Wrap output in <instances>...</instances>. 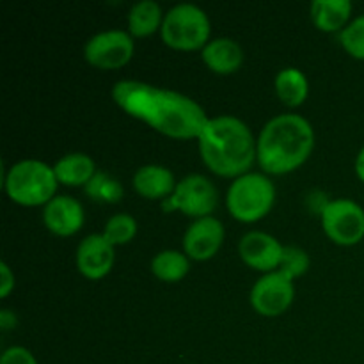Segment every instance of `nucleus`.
Listing matches in <instances>:
<instances>
[{"instance_id": "nucleus-1", "label": "nucleus", "mask_w": 364, "mask_h": 364, "mask_svg": "<svg viewBox=\"0 0 364 364\" xmlns=\"http://www.w3.org/2000/svg\"><path fill=\"white\" fill-rule=\"evenodd\" d=\"M112 98L128 116L173 139L199 137L208 121L203 107L192 98L146 82L119 80L112 87Z\"/></svg>"}, {"instance_id": "nucleus-2", "label": "nucleus", "mask_w": 364, "mask_h": 364, "mask_svg": "<svg viewBox=\"0 0 364 364\" xmlns=\"http://www.w3.org/2000/svg\"><path fill=\"white\" fill-rule=\"evenodd\" d=\"M198 139L203 160L219 176L238 178L247 174L258 159V144L251 130L235 116L208 119Z\"/></svg>"}, {"instance_id": "nucleus-3", "label": "nucleus", "mask_w": 364, "mask_h": 364, "mask_svg": "<svg viewBox=\"0 0 364 364\" xmlns=\"http://www.w3.org/2000/svg\"><path fill=\"white\" fill-rule=\"evenodd\" d=\"M258 164L265 173H291L315 148V132L299 114H279L263 127L258 137Z\"/></svg>"}, {"instance_id": "nucleus-4", "label": "nucleus", "mask_w": 364, "mask_h": 364, "mask_svg": "<svg viewBox=\"0 0 364 364\" xmlns=\"http://www.w3.org/2000/svg\"><path fill=\"white\" fill-rule=\"evenodd\" d=\"M57 176L53 167L36 159L20 160L6 174L4 187L14 203L23 206L46 205L55 198Z\"/></svg>"}, {"instance_id": "nucleus-5", "label": "nucleus", "mask_w": 364, "mask_h": 364, "mask_svg": "<svg viewBox=\"0 0 364 364\" xmlns=\"http://www.w3.org/2000/svg\"><path fill=\"white\" fill-rule=\"evenodd\" d=\"M274 201L276 188L262 173H247L235 178L226 196L228 210L242 223H256L263 219L272 210Z\"/></svg>"}, {"instance_id": "nucleus-6", "label": "nucleus", "mask_w": 364, "mask_h": 364, "mask_svg": "<svg viewBox=\"0 0 364 364\" xmlns=\"http://www.w3.org/2000/svg\"><path fill=\"white\" fill-rule=\"evenodd\" d=\"M160 32L164 43L171 48H205L210 38V20L201 7L194 4H178L166 13Z\"/></svg>"}, {"instance_id": "nucleus-7", "label": "nucleus", "mask_w": 364, "mask_h": 364, "mask_svg": "<svg viewBox=\"0 0 364 364\" xmlns=\"http://www.w3.org/2000/svg\"><path fill=\"white\" fill-rule=\"evenodd\" d=\"M322 228L338 245H355L364 238V210L347 198L333 199L320 210Z\"/></svg>"}, {"instance_id": "nucleus-8", "label": "nucleus", "mask_w": 364, "mask_h": 364, "mask_svg": "<svg viewBox=\"0 0 364 364\" xmlns=\"http://www.w3.org/2000/svg\"><path fill=\"white\" fill-rule=\"evenodd\" d=\"M217 188L212 181L203 174H188L183 180L178 181L173 196L162 201V208L166 212L181 210L185 215L203 219L210 217L217 206Z\"/></svg>"}, {"instance_id": "nucleus-9", "label": "nucleus", "mask_w": 364, "mask_h": 364, "mask_svg": "<svg viewBox=\"0 0 364 364\" xmlns=\"http://www.w3.org/2000/svg\"><path fill=\"white\" fill-rule=\"evenodd\" d=\"M134 55V39L119 28L98 32L84 46V57L100 70H116L124 66Z\"/></svg>"}, {"instance_id": "nucleus-10", "label": "nucleus", "mask_w": 364, "mask_h": 364, "mask_svg": "<svg viewBox=\"0 0 364 364\" xmlns=\"http://www.w3.org/2000/svg\"><path fill=\"white\" fill-rule=\"evenodd\" d=\"M291 277L281 270L265 274L255 283L251 290V306L263 316H279L290 308L294 301V284Z\"/></svg>"}, {"instance_id": "nucleus-11", "label": "nucleus", "mask_w": 364, "mask_h": 364, "mask_svg": "<svg viewBox=\"0 0 364 364\" xmlns=\"http://www.w3.org/2000/svg\"><path fill=\"white\" fill-rule=\"evenodd\" d=\"M238 252L245 265L262 272H274L283 263L284 247L277 238L263 231H249L238 244Z\"/></svg>"}, {"instance_id": "nucleus-12", "label": "nucleus", "mask_w": 364, "mask_h": 364, "mask_svg": "<svg viewBox=\"0 0 364 364\" xmlns=\"http://www.w3.org/2000/svg\"><path fill=\"white\" fill-rule=\"evenodd\" d=\"M224 240V226L215 217L194 220L183 235L185 255L198 262L213 258Z\"/></svg>"}, {"instance_id": "nucleus-13", "label": "nucleus", "mask_w": 364, "mask_h": 364, "mask_svg": "<svg viewBox=\"0 0 364 364\" xmlns=\"http://www.w3.org/2000/svg\"><path fill=\"white\" fill-rule=\"evenodd\" d=\"M114 245L103 235H89L78 244L77 267L87 279H102L112 270Z\"/></svg>"}, {"instance_id": "nucleus-14", "label": "nucleus", "mask_w": 364, "mask_h": 364, "mask_svg": "<svg viewBox=\"0 0 364 364\" xmlns=\"http://www.w3.org/2000/svg\"><path fill=\"white\" fill-rule=\"evenodd\" d=\"M43 223L59 237H71L84 226V208L70 196H55L43 208Z\"/></svg>"}, {"instance_id": "nucleus-15", "label": "nucleus", "mask_w": 364, "mask_h": 364, "mask_svg": "<svg viewBox=\"0 0 364 364\" xmlns=\"http://www.w3.org/2000/svg\"><path fill=\"white\" fill-rule=\"evenodd\" d=\"M206 66L219 75L235 73L244 63V52L237 41L230 38H215L201 50Z\"/></svg>"}, {"instance_id": "nucleus-16", "label": "nucleus", "mask_w": 364, "mask_h": 364, "mask_svg": "<svg viewBox=\"0 0 364 364\" xmlns=\"http://www.w3.org/2000/svg\"><path fill=\"white\" fill-rule=\"evenodd\" d=\"M174 174L167 167L149 164L134 174V187L146 199H167L176 188Z\"/></svg>"}, {"instance_id": "nucleus-17", "label": "nucleus", "mask_w": 364, "mask_h": 364, "mask_svg": "<svg viewBox=\"0 0 364 364\" xmlns=\"http://www.w3.org/2000/svg\"><path fill=\"white\" fill-rule=\"evenodd\" d=\"M57 181L68 187H80L87 185L89 180L96 174L95 162L85 153H70L59 159L53 166Z\"/></svg>"}, {"instance_id": "nucleus-18", "label": "nucleus", "mask_w": 364, "mask_h": 364, "mask_svg": "<svg viewBox=\"0 0 364 364\" xmlns=\"http://www.w3.org/2000/svg\"><path fill=\"white\" fill-rule=\"evenodd\" d=\"M352 13L348 0H315L311 4V20L323 32L343 31Z\"/></svg>"}, {"instance_id": "nucleus-19", "label": "nucleus", "mask_w": 364, "mask_h": 364, "mask_svg": "<svg viewBox=\"0 0 364 364\" xmlns=\"http://www.w3.org/2000/svg\"><path fill=\"white\" fill-rule=\"evenodd\" d=\"M162 9L153 0H141L128 13V28L132 36L144 38L162 27Z\"/></svg>"}, {"instance_id": "nucleus-20", "label": "nucleus", "mask_w": 364, "mask_h": 364, "mask_svg": "<svg viewBox=\"0 0 364 364\" xmlns=\"http://www.w3.org/2000/svg\"><path fill=\"white\" fill-rule=\"evenodd\" d=\"M308 78L297 68H284L276 77L277 96L288 107H299L308 96Z\"/></svg>"}, {"instance_id": "nucleus-21", "label": "nucleus", "mask_w": 364, "mask_h": 364, "mask_svg": "<svg viewBox=\"0 0 364 364\" xmlns=\"http://www.w3.org/2000/svg\"><path fill=\"white\" fill-rule=\"evenodd\" d=\"M188 258L180 251H162L151 259V272L159 279L174 283L187 276L188 272Z\"/></svg>"}, {"instance_id": "nucleus-22", "label": "nucleus", "mask_w": 364, "mask_h": 364, "mask_svg": "<svg viewBox=\"0 0 364 364\" xmlns=\"http://www.w3.org/2000/svg\"><path fill=\"white\" fill-rule=\"evenodd\" d=\"M85 194L95 199V201L117 203L123 198V187L117 180H112L102 171H96L95 176L85 185Z\"/></svg>"}, {"instance_id": "nucleus-23", "label": "nucleus", "mask_w": 364, "mask_h": 364, "mask_svg": "<svg viewBox=\"0 0 364 364\" xmlns=\"http://www.w3.org/2000/svg\"><path fill=\"white\" fill-rule=\"evenodd\" d=\"M137 233V223L130 213H116L110 217L103 230V237L112 245L128 244Z\"/></svg>"}, {"instance_id": "nucleus-24", "label": "nucleus", "mask_w": 364, "mask_h": 364, "mask_svg": "<svg viewBox=\"0 0 364 364\" xmlns=\"http://www.w3.org/2000/svg\"><path fill=\"white\" fill-rule=\"evenodd\" d=\"M340 43L352 57L364 60V14H359L340 32Z\"/></svg>"}, {"instance_id": "nucleus-25", "label": "nucleus", "mask_w": 364, "mask_h": 364, "mask_svg": "<svg viewBox=\"0 0 364 364\" xmlns=\"http://www.w3.org/2000/svg\"><path fill=\"white\" fill-rule=\"evenodd\" d=\"M309 263L311 262H309L308 252L294 247V245H288V247H284L283 263H281L279 270L287 274L288 277H291V279H295L299 276H304L306 270L309 269Z\"/></svg>"}, {"instance_id": "nucleus-26", "label": "nucleus", "mask_w": 364, "mask_h": 364, "mask_svg": "<svg viewBox=\"0 0 364 364\" xmlns=\"http://www.w3.org/2000/svg\"><path fill=\"white\" fill-rule=\"evenodd\" d=\"M0 364H38V361L25 347H9L0 355Z\"/></svg>"}, {"instance_id": "nucleus-27", "label": "nucleus", "mask_w": 364, "mask_h": 364, "mask_svg": "<svg viewBox=\"0 0 364 364\" xmlns=\"http://www.w3.org/2000/svg\"><path fill=\"white\" fill-rule=\"evenodd\" d=\"M0 297H7L14 288V276L6 262L0 263Z\"/></svg>"}, {"instance_id": "nucleus-28", "label": "nucleus", "mask_w": 364, "mask_h": 364, "mask_svg": "<svg viewBox=\"0 0 364 364\" xmlns=\"http://www.w3.org/2000/svg\"><path fill=\"white\" fill-rule=\"evenodd\" d=\"M0 326H2V329H13L16 326V316L9 309H2L0 311Z\"/></svg>"}, {"instance_id": "nucleus-29", "label": "nucleus", "mask_w": 364, "mask_h": 364, "mask_svg": "<svg viewBox=\"0 0 364 364\" xmlns=\"http://www.w3.org/2000/svg\"><path fill=\"white\" fill-rule=\"evenodd\" d=\"M355 174H358L359 180L364 181V146L359 151L358 159H355Z\"/></svg>"}]
</instances>
